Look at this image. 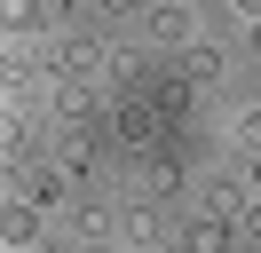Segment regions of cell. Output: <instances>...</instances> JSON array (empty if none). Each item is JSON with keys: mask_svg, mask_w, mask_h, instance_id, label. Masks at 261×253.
<instances>
[{"mask_svg": "<svg viewBox=\"0 0 261 253\" xmlns=\"http://www.w3.org/2000/svg\"><path fill=\"white\" fill-rule=\"evenodd\" d=\"M182 253H229V230L222 221H190L182 230Z\"/></svg>", "mask_w": 261, "mask_h": 253, "instance_id": "cell-1", "label": "cell"}, {"mask_svg": "<svg viewBox=\"0 0 261 253\" xmlns=\"http://www.w3.org/2000/svg\"><path fill=\"white\" fill-rule=\"evenodd\" d=\"M253 47H261V16H253Z\"/></svg>", "mask_w": 261, "mask_h": 253, "instance_id": "cell-6", "label": "cell"}, {"mask_svg": "<svg viewBox=\"0 0 261 253\" xmlns=\"http://www.w3.org/2000/svg\"><path fill=\"white\" fill-rule=\"evenodd\" d=\"M150 32H159V40H182V32H190V8H159V16H150Z\"/></svg>", "mask_w": 261, "mask_h": 253, "instance_id": "cell-2", "label": "cell"}, {"mask_svg": "<svg viewBox=\"0 0 261 253\" xmlns=\"http://www.w3.org/2000/svg\"><path fill=\"white\" fill-rule=\"evenodd\" d=\"M238 150L261 158V111H245V119H238Z\"/></svg>", "mask_w": 261, "mask_h": 253, "instance_id": "cell-3", "label": "cell"}, {"mask_svg": "<svg viewBox=\"0 0 261 253\" xmlns=\"http://www.w3.org/2000/svg\"><path fill=\"white\" fill-rule=\"evenodd\" d=\"M95 8H103V16H127V8H135V0H95Z\"/></svg>", "mask_w": 261, "mask_h": 253, "instance_id": "cell-5", "label": "cell"}, {"mask_svg": "<svg viewBox=\"0 0 261 253\" xmlns=\"http://www.w3.org/2000/svg\"><path fill=\"white\" fill-rule=\"evenodd\" d=\"M238 221H245V237H261V206H245V214H238Z\"/></svg>", "mask_w": 261, "mask_h": 253, "instance_id": "cell-4", "label": "cell"}]
</instances>
